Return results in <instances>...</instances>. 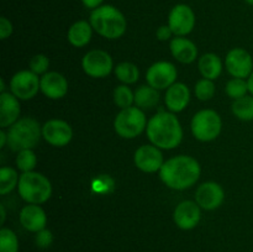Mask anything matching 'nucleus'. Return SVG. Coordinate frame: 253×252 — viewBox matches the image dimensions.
<instances>
[{
    "label": "nucleus",
    "mask_w": 253,
    "mask_h": 252,
    "mask_svg": "<svg viewBox=\"0 0 253 252\" xmlns=\"http://www.w3.org/2000/svg\"><path fill=\"white\" fill-rule=\"evenodd\" d=\"M194 91H195V95H197V98L199 99V100H203V101L210 100L215 94L214 82L207 78L200 79V81L195 84Z\"/></svg>",
    "instance_id": "2f4dec72"
},
{
    "label": "nucleus",
    "mask_w": 253,
    "mask_h": 252,
    "mask_svg": "<svg viewBox=\"0 0 253 252\" xmlns=\"http://www.w3.org/2000/svg\"><path fill=\"white\" fill-rule=\"evenodd\" d=\"M35 242H36V246L40 247V249H47L53 242V235H52V232L49 230L43 229L41 231L36 232Z\"/></svg>",
    "instance_id": "f704fd0d"
},
{
    "label": "nucleus",
    "mask_w": 253,
    "mask_h": 252,
    "mask_svg": "<svg viewBox=\"0 0 253 252\" xmlns=\"http://www.w3.org/2000/svg\"><path fill=\"white\" fill-rule=\"evenodd\" d=\"M5 91V82L4 79L0 78V93H4Z\"/></svg>",
    "instance_id": "79ce46f5"
},
{
    "label": "nucleus",
    "mask_w": 253,
    "mask_h": 252,
    "mask_svg": "<svg viewBox=\"0 0 253 252\" xmlns=\"http://www.w3.org/2000/svg\"><path fill=\"white\" fill-rule=\"evenodd\" d=\"M227 72L234 78H249L253 73V59L250 52L244 48H232L225 59Z\"/></svg>",
    "instance_id": "4468645a"
},
{
    "label": "nucleus",
    "mask_w": 253,
    "mask_h": 252,
    "mask_svg": "<svg viewBox=\"0 0 253 252\" xmlns=\"http://www.w3.org/2000/svg\"><path fill=\"white\" fill-rule=\"evenodd\" d=\"M202 168L192 156H175L163 163L160 169V178L168 188L184 190L193 187L200 178Z\"/></svg>",
    "instance_id": "f257e3e1"
},
{
    "label": "nucleus",
    "mask_w": 253,
    "mask_h": 252,
    "mask_svg": "<svg viewBox=\"0 0 253 252\" xmlns=\"http://www.w3.org/2000/svg\"><path fill=\"white\" fill-rule=\"evenodd\" d=\"M178 72L173 63L167 61H160L153 63L146 72V81L148 85L157 90L168 89L177 81Z\"/></svg>",
    "instance_id": "9d476101"
},
{
    "label": "nucleus",
    "mask_w": 253,
    "mask_h": 252,
    "mask_svg": "<svg viewBox=\"0 0 253 252\" xmlns=\"http://www.w3.org/2000/svg\"><path fill=\"white\" fill-rule=\"evenodd\" d=\"M103 1L104 0H82L84 6H85L86 9H90V10H94L96 9V7L101 6Z\"/></svg>",
    "instance_id": "4c0bfd02"
},
{
    "label": "nucleus",
    "mask_w": 253,
    "mask_h": 252,
    "mask_svg": "<svg viewBox=\"0 0 253 252\" xmlns=\"http://www.w3.org/2000/svg\"><path fill=\"white\" fill-rule=\"evenodd\" d=\"M115 76L123 84H135L140 78V71L136 64L131 62H121L114 68Z\"/></svg>",
    "instance_id": "393cba45"
},
{
    "label": "nucleus",
    "mask_w": 253,
    "mask_h": 252,
    "mask_svg": "<svg viewBox=\"0 0 253 252\" xmlns=\"http://www.w3.org/2000/svg\"><path fill=\"white\" fill-rule=\"evenodd\" d=\"M0 212H1V217H0V224H4L5 217H6V212H5L4 205H0Z\"/></svg>",
    "instance_id": "a19ab883"
},
{
    "label": "nucleus",
    "mask_w": 253,
    "mask_h": 252,
    "mask_svg": "<svg viewBox=\"0 0 253 252\" xmlns=\"http://www.w3.org/2000/svg\"><path fill=\"white\" fill-rule=\"evenodd\" d=\"M190 101V90L184 83L175 82L166 91L165 103L170 113H180Z\"/></svg>",
    "instance_id": "6ab92c4d"
},
{
    "label": "nucleus",
    "mask_w": 253,
    "mask_h": 252,
    "mask_svg": "<svg viewBox=\"0 0 253 252\" xmlns=\"http://www.w3.org/2000/svg\"><path fill=\"white\" fill-rule=\"evenodd\" d=\"M114 103L120 109H126L135 104V91L126 84H121L114 89Z\"/></svg>",
    "instance_id": "cd10ccee"
},
{
    "label": "nucleus",
    "mask_w": 253,
    "mask_h": 252,
    "mask_svg": "<svg viewBox=\"0 0 253 252\" xmlns=\"http://www.w3.org/2000/svg\"><path fill=\"white\" fill-rule=\"evenodd\" d=\"M42 137L53 147H64L73 138V130L67 121L52 119L42 126Z\"/></svg>",
    "instance_id": "f8f14e48"
},
{
    "label": "nucleus",
    "mask_w": 253,
    "mask_h": 252,
    "mask_svg": "<svg viewBox=\"0 0 253 252\" xmlns=\"http://www.w3.org/2000/svg\"><path fill=\"white\" fill-rule=\"evenodd\" d=\"M91 35H93V27L90 22L85 20H79L69 27L67 39L72 46L84 47L90 42Z\"/></svg>",
    "instance_id": "4be33fe9"
},
{
    "label": "nucleus",
    "mask_w": 253,
    "mask_h": 252,
    "mask_svg": "<svg viewBox=\"0 0 253 252\" xmlns=\"http://www.w3.org/2000/svg\"><path fill=\"white\" fill-rule=\"evenodd\" d=\"M245 1H246L249 5H252L253 6V0H245Z\"/></svg>",
    "instance_id": "37998d69"
},
{
    "label": "nucleus",
    "mask_w": 253,
    "mask_h": 252,
    "mask_svg": "<svg viewBox=\"0 0 253 252\" xmlns=\"http://www.w3.org/2000/svg\"><path fill=\"white\" fill-rule=\"evenodd\" d=\"M173 31L170 30V27L168 26V25H163V26L158 27L157 32H156V36H157L158 40H161V41H168V40H170V37L173 36Z\"/></svg>",
    "instance_id": "e433bc0d"
},
{
    "label": "nucleus",
    "mask_w": 253,
    "mask_h": 252,
    "mask_svg": "<svg viewBox=\"0 0 253 252\" xmlns=\"http://www.w3.org/2000/svg\"><path fill=\"white\" fill-rule=\"evenodd\" d=\"M20 108L19 99L12 93H0V126L1 128L10 127L19 120Z\"/></svg>",
    "instance_id": "aec40b11"
},
{
    "label": "nucleus",
    "mask_w": 253,
    "mask_h": 252,
    "mask_svg": "<svg viewBox=\"0 0 253 252\" xmlns=\"http://www.w3.org/2000/svg\"><path fill=\"white\" fill-rule=\"evenodd\" d=\"M227 95L234 100H237L240 98H244L249 93V83L244 78H232L226 83L225 88Z\"/></svg>",
    "instance_id": "c85d7f7f"
},
{
    "label": "nucleus",
    "mask_w": 253,
    "mask_h": 252,
    "mask_svg": "<svg viewBox=\"0 0 253 252\" xmlns=\"http://www.w3.org/2000/svg\"><path fill=\"white\" fill-rule=\"evenodd\" d=\"M247 83H249V93L253 96V73L247 78Z\"/></svg>",
    "instance_id": "ea45409f"
},
{
    "label": "nucleus",
    "mask_w": 253,
    "mask_h": 252,
    "mask_svg": "<svg viewBox=\"0 0 253 252\" xmlns=\"http://www.w3.org/2000/svg\"><path fill=\"white\" fill-rule=\"evenodd\" d=\"M160 101V93L151 85H141L135 90V105L140 109H152Z\"/></svg>",
    "instance_id": "b1692460"
},
{
    "label": "nucleus",
    "mask_w": 253,
    "mask_h": 252,
    "mask_svg": "<svg viewBox=\"0 0 253 252\" xmlns=\"http://www.w3.org/2000/svg\"><path fill=\"white\" fill-rule=\"evenodd\" d=\"M168 26L175 36H187L195 26V14L187 4H177L168 15Z\"/></svg>",
    "instance_id": "9b49d317"
},
{
    "label": "nucleus",
    "mask_w": 253,
    "mask_h": 252,
    "mask_svg": "<svg viewBox=\"0 0 253 252\" xmlns=\"http://www.w3.org/2000/svg\"><path fill=\"white\" fill-rule=\"evenodd\" d=\"M169 48L172 56L183 64L193 63L198 57L197 44L185 37L177 36L170 40Z\"/></svg>",
    "instance_id": "412c9836"
},
{
    "label": "nucleus",
    "mask_w": 253,
    "mask_h": 252,
    "mask_svg": "<svg viewBox=\"0 0 253 252\" xmlns=\"http://www.w3.org/2000/svg\"><path fill=\"white\" fill-rule=\"evenodd\" d=\"M232 114L242 121L253 120V96L246 95L232 103Z\"/></svg>",
    "instance_id": "a878e982"
},
{
    "label": "nucleus",
    "mask_w": 253,
    "mask_h": 252,
    "mask_svg": "<svg viewBox=\"0 0 253 252\" xmlns=\"http://www.w3.org/2000/svg\"><path fill=\"white\" fill-rule=\"evenodd\" d=\"M42 136V127L34 118H21L7 130V145L15 152L32 150Z\"/></svg>",
    "instance_id": "20e7f679"
},
{
    "label": "nucleus",
    "mask_w": 253,
    "mask_h": 252,
    "mask_svg": "<svg viewBox=\"0 0 253 252\" xmlns=\"http://www.w3.org/2000/svg\"><path fill=\"white\" fill-rule=\"evenodd\" d=\"M147 118L142 109L137 106L121 109L114 120V128L120 137L131 140L137 137L147 128Z\"/></svg>",
    "instance_id": "423d86ee"
},
{
    "label": "nucleus",
    "mask_w": 253,
    "mask_h": 252,
    "mask_svg": "<svg viewBox=\"0 0 253 252\" xmlns=\"http://www.w3.org/2000/svg\"><path fill=\"white\" fill-rule=\"evenodd\" d=\"M17 190L29 204H43L51 198L52 184L48 178L39 172H26L20 175Z\"/></svg>",
    "instance_id": "39448f33"
},
{
    "label": "nucleus",
    "mask_w": 253,
    "mask_h": 252,
    "mask_svg": "<svg viewBox=\"0 0 253 252\" xmlns=\"http://www.w3.org/2000/svg\"><path fill=\"white\" fill-rule=\"evenodd\" d=\"M19 174L11 167L0 168V194L5 195L14 190L19 184Z\"/></svg>",
    "instance_id": "bb28decb"
},
{
    "label": "nucleus",
    "mask_w": 253,
    "mask_h": 252,
    "mask_svg": "<svg viewBox=\"0 0 253 252\" xmlns=\"http://www.w3.org/2000/svg\"><path fill=\"white\" fill-rule=\"evenodd\" d=\"M89 22L96 34L109 40L120 39L127 29L126 17L113 5H101L94 9Z\"/></svg>",
    "instance_id": "7ed1b4c3"
},
{
    "label": "nucleus",
    "mask_w": 253,
    "mask_h": 252,
    "mask_svg": "<svg viewBox=\"0 0 253 252\" xmlns=\"http://www.w3.org/2000/svg\"><path fill=\"white\" fill-rule=\"evenodd\" d=\"M199 72L204 78L214 81L219 78L222 72V62L220 57L215 53L203 54L198 62Z\"/></svg>",
    "instance_id": "5701e85b"
},
{
    "label": "nucleus",
    "mask_w": 253,
    "mask_h": 252,
    "mask_svg": "<svg viewBox=\"0 0 253 252\" xmlns=\"http://www.w3.org/2000/svg\"><path fill=\"white\" fill-rule=\"evenodd\" d=\"M0 252H19L16 234L7 227L0 230Z\"/></svg>",
    "instance_id": "7c9ffc66"
},
{
    "label": "nucleus",
    "mask_w": 253,
    "mask_h": 252,
    "mask_svg": "<svg viewBox=\"0 0 253 252\" xmlns=\"http://www.w3.org/2000/svg\"><path fill=\"white\" fill-rule=\"evenodd\" d=\"M12 30H14V27H12L11 21L5 16L0 17V39L6 40L7 37L11 36Z\"/></svg>",
    "instance_id": "c9c22d12"
},
{
    "label": "nucleus",
    "mask_w": 253,
    "mask_h": 252,
    "mask_svg": "<svg viewBox=\"0 0 253 252\" xmlns=\"http://www.w3.org/2000/svg\"><path fill=\"white\" fill-rule=\"evenodd\" d=\"M225 192L219 183L207 182L199 185L195 192V202L202 209L215 210L222 204Z\"/></svg>",
    "instance_id": "2eb2a0df"
},
{
    "label": "nucleus",
    "mask_w": 253,
    "mask_h": 252,
    "mask_svg": "<svg viewBox=\"0 0 253 252\" xmlns=\"http://www.w3.org/2000/svg\"><path fill=\"white\" fill-rule=\"evenodd\" d=\"M49 66V59L46 54H35L31 59H30V71L34 72L35 74L40 76V74H46L47 69Z\"/></svg>",
    "instance_id": "473e14b6"
},
{
    "label": "nucleus",
    "mask_w": 253,
    "mask_h": 252,
    "mask_svg": "<svg viewBox=\"0 0 253 252\" xmlns=\"http://www.w3.org/2000/svg\"><path fill=\"white\" fill-rule=\"evenodd\" d=\"M202 208L197 202L184 200L175 207L173 212V220L175 225L182 230H192L199 224L202 217Z\"/></svg>",
    "instance_id": "dca6fc26"
},
{
    "label": "nucleus",
    "mask_w": 253,
    "mask_h": 252,
    "mask_svg": "<svg viewBox=\"0 0 253 252\" xmlns=\"http://www.w3.org/2000/svg\"><path fill=\"white\" fill-rule=\"evenodd\" d=\"M91 188L94 192L99 193V194H105V193H110L114 189V180L110 175L108 174H100L96 177L91 183Z\"/></svg>",
    "instance_id": "72a5a7b5"
},
{
    "label": "nucleus",
    "mask_w": 253,
    "mask_h": 252,
    "mask_svg": "<svg viewBox=\"0 0 253 252\" xmlns=\"http://www.w3.org/2000/svg\"><path fill=\"white\" fill-rule=\"evenodd\" d=\"M192 133L197 140L202 142H209L220 135L222 128V121L219 114L211 109H203L198 111L190 123Z\"/></svg>",
    "instance_id": "0eeeda50"
},
{
    "label": "nucleus",
    "mask_w": 253,
    "mask_h": 252,
    "mask_svg": "<svg viewBox=\"0 0 253 252\" xmlns=\"http://www.w3.org/2000/svg\"><path fill=\"white\" fill-rule=\"evenodd\" d=\"M7 143V132H5L4 130L0 131V148L5 147V145Z\"/></svg>",
    "instance_id": "58836bf2"
},
{
    "label": "nucleus",
    "mask_w": 253,
    "mask_h": 252,
    "mask_svg": "<svg viewBox=\"0 0 253 252\" xmlns=\"http://www.w3.org/2000/svg\"><path fill=\"white\" fill-rule=\"evenodd\" d=\"M41 91L49 99H62L68 93V81L58 72H47L41 77Z\"/></svg>",
    "instance_id": "f3484780"
},
{
    "label": "nucleus",
    "mask_w": 253,
    "mask_h": 252,
    "mask_svg": "<svg viewBox=\"0 0 253 252\" xmlns=\"http://www.w3.org/2000/svg\"><path fill=\"white\" fill-rule=\"evenodd\" d=\"M82 67L91 78H105L111 73L114 62L110 54L103 49H91L82 59Z\"/></svg>",
    "instance_id": "1a4fd4ad"
},
{
    "label": "nucleus",
    "mask_w": 253,
    "mask_h": 252,
    "mask_svg": "<svg viewBox=\"0 0 253 252\" xmlns=\"http://www.w3.org/2000/svg\"><path fill=\"white\" fill-rule=\"evenodd\" d=\"M41 79L34 72L20 71L10 81V91L19 100H30L41 90Z\"/></svg>",
    "instance_id": "6e6552de"
},
{
    "label": "nucleus",
    "mask_w": 253,
    "mask_h": 252,
    "mask_svg": "<svg viewBox=\"0 0 253 252\" xmlns=\"http://www.w3.org/2000/svg\"><path fill=\"white\" fill-rule=\"evenodd\" d=\"M133 162L140 170L145 173H155L162 168L163 155L161 148L155 145H142L136 150L133 155Z\"/></svg>",
    "instance_id": "ddd939ff"
},
{
    "label": "nucleus",
    "mask_w": 253,
    "mask_h": 252,
    "mask_svg": "<svg viewBox=\"0 0 253 252\" xmlns=\"http://www.w3.org/2000/svg\"><path fill=\"white\" fill-rule=\"evenodd\" d=\"M146 133L152 145L162 150H173L183 140V128L174 113L158 111L148 120Z\"/></svg>",
    "instance_id": "f03ea898"
},
{
    "label": "nucleus",
    "mask_w": 253,
    "mask_h": 252,
    "mask_svg": "<svg viewBox=\"0 0 253 252\" xmlns=\"http://www.w3.org/2000/svg\"><path fill=\"white\" fill-rule=\"evenodd\" d=\"M15 162H16L17 169L21 170L22 173L32 172L37 165L36 153H35L32 150L20 151V152H17Z\"/></svg>",
    "instance_id": "c756f323"
},
{
    "label": "nucleus",
    "mask_w": 253,
    "mask_h": 252,
    "mask_svg": "<svg viewBox=\"0 0 253 252\" xmlns=\"http://www.w3.org/2000/svg\"><path fill=\"white\" fill-rule=\"evenodd\" d=\"M20 222L27 231L39 232L46 229L47 215L40 205L29 204L20 211Z\"/></svg>",
    "instance_id": "a211bd4d"
}]
</instances>
